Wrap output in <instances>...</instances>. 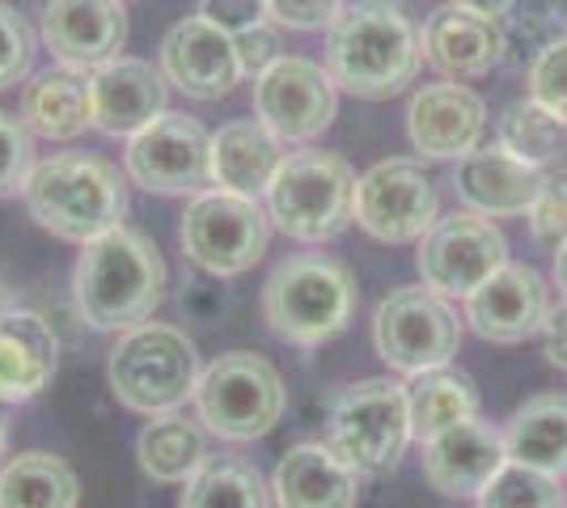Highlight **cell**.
<instances>
[{"label": "cell", "mask_w": 567, "mask_h": 508, "mask_svg": "<svg viewBox=\"0 0 567 508\" xmlns=\"http://www.w3.org/2000/svg\"><path fill=\"white\" fill-rule=\"evenodd\" d=\"M508 462L504 433L483 424L478 415L466 424H453L445 433L424 440V479L441 496H483Z\"/></svg>", "instance_id": "20"}, {"label": "cell", "mask_w": 567, "mask_h": 508, "mask_svg": "<svg viewBox=\"0 0 567 508\" xmlns=\"http://www.w3.org/2000/svg\"><path fill=\"white\" fill-rule=\"evenodd\" d=\"M406 398H411V428H415L420 445L432 440L436 433L453 428V424H466V419L478 415V390H474V382L462 369L420 373L406 386Z\"/></svg>", "instance_id": "31"}, {"label": "cell", "mask_w": 567, "mask_h": 508, "mask_svg": "<svg viewBox=\"0 0 567 508\" xmlns=\"http://www.w3.org/2000/svg\"><path fill=\"white\" fill-rule=\"evenodd\" d=\"M487 132V102L471 85L432 81L411 94L406 106V136L420 157L432 162H462L478 148Z\"/></svg>", "instance_id": "17"}, {"label": "cell", "mask_w": 567, "mask_h": 508, "mask_svg": "<svg viewBox=\"0 0 567 508\" xmlns=\"http://www.w3.org/2000/svg\"><path fill=\"white\" fill-rule=\"evenodd\" d=\"M34 162V132L22 123V115L0 111V199L22 195Z\"/></svg>", "instance_id": "36"}, {"label": "cell", "mask_w": 567, "mask_h": 508, "mask_svg": "<svg viewBox=\"0 0 567 508\" xmlns=\"http://www.w3.org/2000/svg\"><path fill=\"white\" fill-rule=\"evenodd\" d=\"M348 9V0H267V13L280 30H331L339 13Z\"/></svg>", "instance_id": "40"}, {"label": "cell", "mask_w": 567, "mask_h": 508, "mask_svg": "<svg viewBox=\"0 0 567 508\" xmlns=\"http://www.w3.org/2000/svg\"><path fill=\"white\" fill-rule=\"evenodd\" d=\"M424 60L450 81L487 76L508 60L499 18L474 13L462 4H441L424 22Z\"/></svg>", "instance_id": "21"}, {"label": "cell", "mask_w": 567, "mask_h": 508, "mask_svg": "<svg viewBox=\"0 0 567 508\" xmlns=\"http://www.w3.org/2000/svg\"><path fill=\"white\" fill-rule=\"evenodd\" d=\"M525 220H529L534 242L546 246V250H559L567 242V169L546 174L543 195L534 199V208H529Z\"/></svg>", "instance_id": "37"}, {"label": "cell", "mask_w": 567, "mask_h": 508, "mask_svg": "<svg viewBox=\"0 0 567 508\" xmlns=\"http://www.w3.org/2000/svg\"><path fill=\"white\" fill-rule=\"evenodd\" d=\"M39 39L55 64L97 73L127 48V0H48Z\"/></svg>", "instance_id": "15"}, {"label": "cell", "mask_w": 567, "mask_h": 508, "mask_svg": "<svg viewBox=\"0 0 567 508\" xmlns=\"http://www.w3.org/2000/svg\"><path fill=\"white\" fill-rule=\"evenodd\" d=\"M355 276L331 255H288L262 284V322L292 348H322L348 331L355 314Z\"/></svg>", "instance_id": "4"}, {"label": "cell", "mask_w": 567, "mask_h": 508, "mask_svg": "<svg viewBox=\"0 0 567 508\" xmlns=\"http://www.w3.org/2000/svg\"><path fill=\"white\" fill-rule=\"evenodd\" d=\"M157 64L169 85L195 102H220L234 94V85L241 81L234 34L204 22L199 13L169 25L162 51H157Z\"/></svg>", "instance_id": "16"}, {"label": "cell", "mask_w": 567, "mask_h": 508, "mask_svg": "<svg viewBox=\"0 0 567 508\" xmlns=\"http://www.w3.org/2000/svg\"><path fill=\"white\" fill-rule=\"evenodd\" d=\"M441 220L436 183L420 162L390 157L360 174L355 183V225L385 246L420 242Z\"/></svg>", "instance_id": "12"}, {"label": "cell", "mask_w": 567, "mask_h": 508, "mask_svg": "<svg viewBox=\"0 0 567 508\" xmlns=\"http://www.w3.org/2000/svg\"><path fill=\"white\" fill-rule=\"evenodd\" d=\"M529 97L546 106L559 123H567V39L550 43L529 64Z\"/></svg>", "instance_id": "38"}, {"label": "cell", "mask_w": 567, "mask_h": 508, "mask_svg": "<svg viewBox=\"0 0 567 508\" xmlns=\"http://www.w3.org/2000/svg\"><path fill=\"white\" fill-rule=\"evenodd\" d=\"M420 276L441 297H471L508 263V242L492 217L478 212H450L420 238Z\"/></svg>", "instance_id": "13"}, {"label": "cell", "mask_w": 567, "mask_h": 508, "mask_svg": "<svg viewBox=\"0 0 567 508\" xmlns=\"http://www.w3.org/2000/svg\"><path fill=\"white\" fill-rule=\"evenodd\" d=\"M478 508H567V491L543 470L504 462V470L478 496Z\"/></svg>", "instance_id": "34"}, {"label": "cell", "mask_w": 567, "mask_h": 508, "mask_svg": "<svg viewBox=\"0 0 567 508\" xmlns=\"http://www.w3.org/2000/svg\"><path fill=\"white\" fill-rule=\"evenodd\" d=\"M508 462L567 479V394H534L504 424Z\"/></svg>", "instance_id": "27"}, {"label": "cell", "mask_w": 567, "mask_h": 508, "mask_svg": "<svg viewBox=\"0 0 567 508\" xmlns=\"http://www.w3.org/2000/svg\"><path fill=\"white\" fill-rule=\"evenodd\" d=\"M543 343H546V361L567 373V305L550 310V318H546L543 326Z\"/></svg>", "instance_id": "42"}, {"label": "cell", "mask_w": 567, "mask_h": 508, "mask_svg": "<svg viewBox=\"0 0 567 508\" xmlns=\"http://www.w3.org/2000/svg\"><path fill=\"white\" fill-rule=\"evenodd\" d=\"M60 369V339L34 310L13 305L0 318V403L18 407L39 398Z\"/></svg>", "instance_id": "24"}, {"label": "cell", "mask_w": 567, "mask_h": 508, "mask_svg": "<svg viewBox=\"0 0 567 508\" xmlns=\"http://www.w3.org/2000/svg\"><path fill=\"white\" fill-rule=\"evenodd\" d=\"M136 462L153 484H187L208 462V428L199 424V415L190 419L187 412L148 415L136 436Z\"/></svg>", "instance_id": "28"}, {"label": "cell", "mask_w": 567, "mask_h": 508, "mask_svg": "<svg viewBox=\"0 0 567 508\" xmlns=\"http://www.w3.org/2000/svg\"><path fill=\"white\" fill-rule=\"evenodd\" d=\"M234 48H237V64H241V76L259 81L267 69H276V64L284 60L280 25L262 22V25H255V30H241V34H234Z\"/></svg>", "instance_id": "39"}, {"label": "cell", "mask_w": 567, "mask_h": 508, "mask_svg": "<svg viewBox=\"0 0 567 508\" xmlns=\"http://www.w3.org/2000/svg\"><path fill=\"white\" fill-rule=\"evenodd\" d=\"M360 470L339 458L331 440L292 445L271 475L276 508H355L360 505Z\"/></svg>", "instance_id": "23"}, {"label": "cell", "mask_w": 567, "mask_h": 508, "mask_svg": "<svg viewBox=\"0 0 567 508\" xmlns=\"http://www.w3.org/2000/svg\"><path fill=\"white\" fill-rule=\"evenodd\" d=\"M555 284H559V292L567 297V242L555 250Z\"/></svg>", "instance_id": "44"}, {"label": "cell", "mask_w": 567, "mask_h": 508, "mask_svg": "<svg viewBox=\"0 0 567 508\" xmlns=\"http://www.w3.org/2000/svg\"><path fill=\"white\" fill-rule=\"evenodd\" d=\"M169 81L162 64H148L141 55H118L90 73V106H94V132L111 141H132L157 115H166Z\"/></svg>", "instance_id": "19"}, {"label": "cell", "mask_w": 567, "mask_h": 508, "mask_svg": "<svg viewBox=\"0 0 567 508\" xmlns=\"http://www.w3.org/2000/svg\"><path fill=\"white\" fill-rule=\"evenodd\" d=\"M450 4H462V9H474V13H487V18H504V9L513 0H450Z\"/></svg>", "instance_id": "43"}, {"label": "cell", "mask_w": 567, "mask_h": 508, "mask_svg": "<svg viewBox=\"0 0 567 508\" xmlns=\"http://www.w3.org/2000/svg\"><path fill=\"white\" fill-rule=\"evenodd\" d=\"M284 162V141L259 120H234L213 132V187L262 199Z\"/></svg>", "instance_id": "26"}, {"label": "cell", "mask_w": 567, "mask_h": 508, "mask_svg": "<svg viewBox=\"0 0 567 508\" xmlns=\"http://www.w3.org/2000/svg\"><path fill=\"white\" fill-rule=\"evenodd\" d=\"M271 242V217L259 199L250 195L208 187L190 195L183 225H178V246L190 267H199L213 280H234L267 255Z\"/></svg>", "instance_id": "8"}, {"label": "cell", "mask_w": 567, "mask_h": 508, "mask_svg": "<svg viewBox=\"0 0 567 508\" xmlns=\"http://www.w3.org/2000/svg\"><path fill=\"white\" fill-rule=\"evenodd\" d=\"M339 111V85L322 64L306 55H284L255 81V120L267 123L284 145H309L331 127Z\"/></svg>", "instance_id": "14"}, {"label": "cell", "mask_w": 567, "mask_h": 508, "mask_svg": "<svg viewBox=\"0 0 567 508\" xmlns=\"http://www.w3.org/2000/svg\"><path fill=\"white\" fill-rule=\"evenodd\" d=\"M9 433H13V428H9V415L0 412V466L9 462Z\"/></svg>", "instance_id": "45"}, {"label": "cell", "mask_w": 567, "mask_h": 508, "mask_svg": "<svg viewBox=\"0 0 567 508\" xmlns=\"http://www.w3.org/2000/svg\"><path fill=\"white\" fill-rule=\"evenodd\" d=\"M204 377V361L195 339L174 322H141L132 331L115 335V348L106 356V382L118 407L136 415L183 412L195 403V386Z\"/></svg>", "instance_id": "5"}, {"label": "cell", "mask_w": 567, "mask_h": 508, "mask_svg": "<svg viewBox=\"0 0 567 508\" xmlns=\"http://www.w3.org/2000/svg\"><path fill=\"white\" fill-rule=\"evenodd\" d=\"M34 51H39V34L13 4L0 0V94L25 85V76L34 69Z\"/></svg>", "instance_id": "35"}, {"label": "cell", "mask_w": 567, "mask_h": 508, "mask_svg": "<svg viewBox=\"0 0 567 508\" xmlns=\"http://www.w3.org/2000/svg\"><path fill=\"white\" fill-rule=\"evenodd\" d=\"M127 178L148 195H199L213 187V132L183 111H166L123 148Z\"/></svg>", "instance_id": "11"}, {"label": "cell", "mask_w": 567, "mask_h": 508, "mask_svg": "<svg viewBox=\"0 0 567 508\" xmlns=\"http://www.w3.org/2000/svg\"><path fill=\"white\" fill-rule=\"evenodd\" d=\"M546 318H550V284L534 267L513 259L466 297V322L487 343H525L529 335H543Z\"/></svg>", "instance_id": "18"}, {"label": "cell", "mask_w": 567, "mask_h": 508, "mask_svg": "<svg viewBox=\"0 0 567 508\" xmlns=\"http://www.w3.org/2000/svg\"><path fill=\"white\" fill-rule=\"evenodd\" d=\"M178 508H276V500L255 462L237 454H208V462L183 484Z\"/></svg>", "instance_id": "30"}, {"label": "cell", "mask_w": 567, "mask_h": 508, "mask_svg": "<svg viewBox=\"0 0 567 508\" xmlns=\"http://www.w3.org/2000/svg\"><path fill=\"white\" fill-rule=\"evenodd\" d=\"M355 169L327 148L284 153L262 208L284 238L301 246L334 242L355 220Z\"/></svg>", "instance_id": "6"}, {"label": "cell", "mask_w": 567, "mask_h": 508, "mask_svg": "<svg viewBox=\"0 0 567 508\" xmlns=\"http://www.w3.org/2000/svg\"><path fill=\"white\" fill-rule=\"evenodd\" d=\"M288 390L280 369L255 356V352H220L213 364H204V377L195 386V415L208 436L246 445L259 440L284 419Z\"/></svg>", "instance_id": "7"}, {"label": "cell", "mask_w": 567, "mask_h": 508, "mask_svg": "<svg viewBox=\"0 0 567 508\" xmlns=\"http://www.w3.org/2000/svg\"><path fill=\"white\" fill-rule=\"evenodd\" d=\"M166 280L169 271L157 242L132 225H118L97 242L81 246L72 267V305L90 331L123 335L157 314L166 301Z\"/></svg>", "instance_id": "1"}, {"label": "cell", "mask_w": 567, "mask_h": 508, "mask_svg": "<svg viewBox=\"0 0 567 508\" xmlns=\"http://www.w3.org/2000/svg\"><path fill=\"white\" fill-rule=\"evenodd\" d=\"M546 169L525 166L504 148H474L453 169V191L478 217H529L534 199L543 195Z\"/></svg>", "instance_id": "22"}, {"label": "cell", "mask_w": 567, "mask_h": 508, "mask_svg": "<svg viewBox=\"0 0 567 508\" xmlns=\"http://www.w3.org/2000/svg\"><path fill=\"white\" fill-rule=\"evenodd\" d=\"M415 440L411 428V398L402 382L364 377L352 382L331 407V445L360 475H390L402 462L406 445Z\"/></svg>", "instance_id": "9"}, {"label": "cell", "mask_w": 567, "mask_h": 508, "mask_svg": "<svg viewBox=\"0 0 567 508\" xmlns=\"http://www.w3.org/2000/svg\"><path fill=\"white\" fill-rule=\"evenodd\" d=\"M22 123L39 141L69 145L94 127V106H90V73H76L64 64H51L34 73L22 90Z\"/></svg>", "instance_id": "25"}, {"label": "cell", "mask_w": 567, "mask_h": 508, "mask_svg": "<svg viewBox=\"0 0 567 508\" xmlns=\"http://www.w3.org/2000/svg\"><path fill=\"white\" fill-rule=\"evenodd\" d=\"M195 13L204 22L220 25L225 34H241V30H255V25L271 22L267 0H199Z\"/></svg>", "instance_id": "41"}, {"label": "cell", "mask_w": 567, "mask_h": 508, "mask_svg": "<svg viewBox=\"0 0 567 508\" xmlns=\"http://www.w3.org/2000/svg\"><path fill=\"white\" fill-rule=\"evenodd\" d=\"M424 30L399 0H355L327 30V73L352 97L385 102L415 85Z\"/></svg>", "instance_id": "2"}, {"label": "cell", "mask_w": 567, "mask_h": 508, "mask_svg": "<svg viewBox=\"0 0 567 508\" xmlns=\"http://www.w3.org/2000/svg\"><path fill=\"white\" fill-rule=\"evenodd\" d=\"M373 348L402 377H420L432 369H450L462 348V322L450 297L427 284L394 289L373 314Z\"/></svg>", "instance_id": "10"}, {"label": "cell", "mask_w": 567, "mask_h": 508, "mask_svg": "<svg viewBox=\"0 0 567 508\" xmlns=\"http://www.w3.org/2000/svg\"><path fill=\"white\" fill-rule=\"evenodd\" d=\"M127 169L97 153H48L39 157L22 187L25 212L51 238L90 246L127 217Z\"/></svg>", "instance_id": "3"}, {"label": "cell", "mask_w": 567, "mask_h": 508, "mask_svg": "<svg viewBox=\"0 0 567 508\" xmlns=\"http://www.w3.org/2000/svg\"><path fill=\"white\" fill-rule=\"evenodd\" d=\"M81 479L48 449H25L0 466V508H76Z\"/></svg>", "instance_id": "29"}, {"label": "cell", "mask_w": 567, "mask_h": 508, "mask_svg": "<svg viewBox=\"0 0 567 508\" xmlns=\"http://www.w3.org/2000/svg\"><path fill=\"white\" fill-rule=\"evenodd\" d=\"M499 148L513 153L525 166H555L567 153V123L555 120L534 97L513 102L504 111V120H499Z\"/></svg>", "instance_id": "32"}, {"label": "cell", "mask_w": 567, "mask_h": 508, "mask_svg": "<svg viewBox=\"0 0 567 508\" xmlns=\"http://www.w3.org/2000/svg\"><path fill=\"white\" fill-rule=\"evenodd\" d=\"M499 25H504L508 60L534 64L550 43L567 39V0H513Z\"/></svg>", "instance_id": "33"}]
</instances>
